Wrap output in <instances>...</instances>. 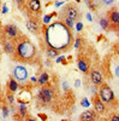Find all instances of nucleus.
Segmentation results:
<instances>
[{
	"label": "nucleus",
	"instance_id": "24",
	"mask_svg": "<svg viewBox=\"0 0 119 121\" xmlns=\"http://www.w3.org/2000/svg\"><path fill=\"white\" fill-rule=\"evenodd\" d=\"M108 121H119V114H117V113L111 114L110 117H108Z\"/></svg>",
	"mask_w": 119,
	"mask_h": 121
},
{
	"label": "nucleus",
	"instance_id": "27",
	"mask_svg": "<svg viewBox=\"0 0 119 121\" xmlns=\"http://www.w3.org/2000/svg\"><path fill=\"white\" fill-rule=\"evenodd\" d=\"M24 121H37V119H35V117L31 116V115H27V116L24 117Z\"/></svg>",
	"mask_w": 119,
	"mask_h": 121
},
{
	"label": "nucleus",
	"instance_id": "26",
	"mask_svg": "<svg viewBox=\"0 0 119 121\" xmlns=\"http://www.w3.org/2000/svg\"><path fill=\"white\" fill-rule=\"evenodd\" d=\"M114 75H115V78L119 79V63H117L114 65Z\"/></svg>",
	"mask_w": 119,
	"mask_h": 121
},
{
	"label": "nucleus",
	"instance_id": "2",
	"mask_svg": "<svg viewBox=\"0 0 119 121\" xmlns=\"http://www.w3.org/2000/svg\"><path fill=\"white\" fill-rule=\"evenodd\" d=\"M37 50L33 41L25 35H21L16 40V51H15V59L23 63H33L36 59Z\"/></svg>",
	"mask_w": 119,
	"mask_h": 121
},
{
	"label": "nucleus",
	"instance_id": "15",
	"mask_svg": "<svg viewBox=\"0 0 119 121\" xmlns=\"http://www.w3.org/2000/svg\"><path fill=\"white\" fill-rule=\"evenodd\" d=\"M77 67H78V69L81 70L82 73H84V74H87V73L89 72V62H88L84 57H79V58H78V60H77Z\"/></svg>",
	"mask_w": 119,
	"mask_h": 121
},
{
	"label": "nucleus",
	"instance_id": "13",
	"mask_svg": "<svg viewBox=\"0 0 119 121\" xmlns=\"http://www.w3.org/2000/svg\"><path fill=\"white\" fill-rule=\"evenodd\" d=\"M97 120V114L94 110H85L79 116V121H96Z\"/></svg>",
	"mask_w": 119,
	"mask_h": 121
},
{
	"label": "nucleus",
	"instance_id": "17",
	"mask_svg": "<svg viewBox=\"0 0 119 121\" xmlns=\"http://www.w3.org/2000/svg\"><path fill=\"white\" fill-rule=\"evenodd\" d=\"M48 80H49V76H48L47 72H42L41 74H40L38 79H37V82L41 86H46L48 84Z\"/></svg>",
	"mask_w": 119,
	"mask_h": 121
},
{
	"label": "nucleus",
	"instance_id": "10",
	"mask_svg": "<svg viewBox=\"0 0 119 121\" xmlns=\"http://www.w3.org/2000/svg\"><path fill=\"white\" fill-rule=\"evenodd\" d=\"M27 10L30 13H38L41 12V1L40 0H27Z\"/></svg>",
	"mask_w": 119,
	"mask_h": 121
},
{
	"label": "nucleus",
	"instance_id": "3",
	"mask_svg": "<svg viewBox=\"0 0 119 121\" xmlns=\"http://www.w3.org/2000/svg\"><path fill=\"white\" fill-rule=\"evenodd\" d=\"M97 96L100 97V99L102 100L106 105H108V107H114V105L118 104L113 90L108 86L107 84H105V82H104L100 87H99Z\"/></svg>",
	"mask_w": 119,
	"mask_h": 121
},
{
	"label": "nucleus",
	"instance_id": "9",
	"mask_svg": "<svg viewBox=\"0 0 119 121\" xmlns=\"http://www.w3.org/2000/svg\"><path fill=\"white\" fill-rule=\"evenodd\" d=\"M1 45L4 48V52L7 55H15L16 51V40L12 39H8V38H3L1 40Z\"/></svg>",
	"mask_w": 119,
	"mask_h": 121
},
{
	"label": "nucleus",
	"instance_id": "16",
	"mask_svg": "<svg viewBox=\"0 0 119 121\" xmlns=\"http://www.w3.org/2000/svg\"><path fill=\"white\" fill-rule=\"evenodd\" d=\"M17 90H18V82L15 80V78L12 76L11 79L8 80V82H7V91H10V92L15 93Z\"/></svg>",
	"mask_w": 119,
	"mask_h": 121
},
{
	"label": "nucleus",
	"instance_id": "14",
	"mask_svg": "<svg viewBox=\"0 0 119 121\" xmlns=\"http://www.w3.org/2000/svg\"><path fill=\"white\" fill-rule=\"evenodd\" d=\"M25 26H27V29L29 30L30 33L37 35L38 32H40V28H38V23L35 21V19H28L25 22Z\"/></svg>",
	"mask_w": 119,
	"mask_h": 121
},
{
	"label": "nucleus",
	"instance_id": "11",
	"mask_svg": "<svg viewBox=\"0 0 119 121\" xmlns=\"http://www.w3.org/2000/svg\"><path fill=\"white\" fill-rule=\"evenodd\" d=\"M90 81L94 86L100 87L104 84V75L96 69H93L90 72Z\"/></svg>",
	"mask_w": 119,
	"mask_h": 121
},
{
	"label": "nucleus",
	"instance_id": "5",
	"mask_svg": "<svg viewBox=\"0 0 119 121\" xmlns=\"http://www.w3.org/2000/svg\"><path fill=\"white\" fill-rule=\"evenodd\" d=\"M12 76L15 78V80L17 82H21V84H25L27 80L29 78V73H28V69L22 65V64H17L13 67L12 70Z\"/></svg>",
	"mask_w": 119,
	"mask_h": 121
},
{
	"label": "nucleus",
	"instance_id": "22",
	"mask_svg": "<svg viewBox=\"0 0 119 121\" xmlns=\"http://www.w3.org/2000/svg\"><path fill=\"white\" fill-rule=\"evenodd\" d=\"M15 1H16V5L19 10H23L27 6V0H15Z\"/></svg>",
	"mask_w": 119,
	"mask_h": 121
},
{
	"label": "nucleus",
	"instance_id": "25",
	"mask_svg": "<svg viewBox=\"0 0 119 121\" xmlns=\"http://www.w3.org/2000/svg\"><path fill=\"white\" fill-rule=\"evenodd\" d=\"M6 96H7L8 102L12 104V103L15 102V97H13V93H12V92H10V91H7V92H6Z\"/></svg>",
	"mask_w": 119,
	"mask_h": 121
},
{
	"label": "nucleus",
	"instance_id": "7",
	"mask_svg": "<svg viewBox=\"0 0 119 121\" xmlns=\"http://www.w3.org/2000/svg\"><path fill=\"white\" fill-rule=\"evenodd\" d=\"M38 99L43 103H49L52 102V99L54 97V90L49 86H42L41 90L38 91V95H37Z\"/></svg>",
	"mask_w": 119,
	"mask_h": 121
},
{
	"label": "nucleus",
	"instance_id": "6",
	"mask_svg": "<svg viewBox=\"0 0 119 121\" xmlns=\"http://www.w3.org/2000/svg\"><path fill=\"white\" fill-rule=\"evenodd\" d=\"M3 34L5 38L12 39V40H17L19 36L22 35L21 30L16 24H6L3 27Z\"/></svg>",
	"mask_w": 119,
	"mask_h": 121
},
{
	"label": "nucleus",
	"instance_id": "21",
	"mask_svg": "<svg viewBox=\"0 0 119 121\" xmlns=\"http://www.w3.org/2000/svg\"><path fill=\"white\" fill-rule=\"evenodd\" d=\"M59 55V51H57V50H54V48H51V47H48V50H47V56L49 57V58H54V57H57Z\"/></svg>",
	"mask_w": 119,
	"mask_h": 121
},
{
	"label": "nucleus",
	"instance_id": "4",
	"mask_svg": "<svg viewBox=\"0 0 119 121\" xmlns=\"http://www.w3.org/2000/svg\"><path fill=\"white\" fill-rule=\"evenodd\" d=\"M60 17H67V18H71L72 21H78L81 18V13H79V10L77 9L76 5L67 4L63 7L60 12Z\"/></svg>",
	"mask_w": 119,
	"mask_h": 121
},
{
	"label": "nucleus",
	"instance_id": "28",
	"mask_svg": "<svg viewBox=\"0 0 119 121\" xmlns=\"http://www.w3.org/2000/svg\"><path fill=\"white\" fill-rule=\"evenodd\" d=\"M102 121H107V120H102Z\"/></svg>",
	"mask_w": 119,
	"mask_h": 121
},
{
	"label": "nucleus",
	"instance_id": "23",
	"mask_svg": "<svg viewBox=\"0 0 119 121\" xmlns=\"http://www.w3.org/2000/svg\"><path fill=\"white\" fill-rule=\"evenodd\" d=\"M100 1H101V5L108 7V6H112V5L114 4L115 0H100Z\"/></svg>",
	"mask_w": 119,
	"mask_h": 121
},
{
	"label": "nucleus",
	"instance_id": "8",
	"mask_svg": "<svg viewBox=\"0 0 119 121\" xmlns=\"http://www.w3.org/2000/svg\"><path fill=\"white\" fill-rule=\"evenodd\" d=\"M106 16L110 22V27L112 29H119V9L112 7Z\"/></svg>",
	"mask_w": 119,
	"mask_h": 121
},
{
	"label": "nucleus",
	"instance_id": "12",
	"mask_svg": "<svg viewBox=\"0 0 119 121\" xmlns=\"http://www.w3.org/2000/svg\"><path fill=\"white\" fill-rule=\"evenodd\" d=\"M93 105H94V109H95V112L97 114H101L102 115V114H105L107 112L106 104L100 99V97H99V96H95L93 98Z\"/></svg>",
	"mask_w": 119,
	"mask_h": 121
},
{
	"label": "nucleus",
	"instance_id": "18",
	"mask_svg": "<svg viewBox=\"0 0 119 121\" xmlns=\"http://www.w3.org/2000/svg\"><path fill=\"white\" fill-rule=\"evenodd\" d=\"M61 22L65 26H67L70 29H72L73 28V24H75V21H72L71 18H67V17H61Z\"/></svg>",
	"mask_w": 119,
	"mask_h": 121
},
{
	"label": "nucleus",
	"instance_id": "20",
	"mask_svg": "<svg viewBox=\"0 0 119 121\" xmlns=\"http://www.w3.org/2000/svg\"><path fill=\"white\" fill-rule=\"evenodd\" d=\"M18 113H19V116H21L22 119H24V117L28 115V109H27V107H25V105H19Z\"/></svg>",
	"mask_w": 119,
	"mask_h": 121
},
{
	"label": "nucleus",
	"instance_id": "19",
	"mask_svg": "<svg viewBox=\"0 0 119 121\" xmlns=\"http://www.w3.org/2000/svg\"><path fill=\"white\" fill-rule=\"evenodd\" d=\"M100 26H101L104 29H108V28H111V27H110V22H108L107 16H105V17H100Z\"/></svg>",
	"mask_w": 119,
	"mask_h": 121
},
{
	"label": "nucleus",
	"instance_id": "1",
	"mask_svg": "<svg viewBox=\"0 0 119 121\" xmlns=\"http://www.w3.org/2000/svg\"><path fill=\"white\" fill-rule=\"evenodd\" d=\"M45 39L48 47L57 51H66L73 44L72 29L65 26L61 21H55L46 27Z\"/></svg>",
	"mask_w": 119,
	"mask_h": 121
}]
</instances>
